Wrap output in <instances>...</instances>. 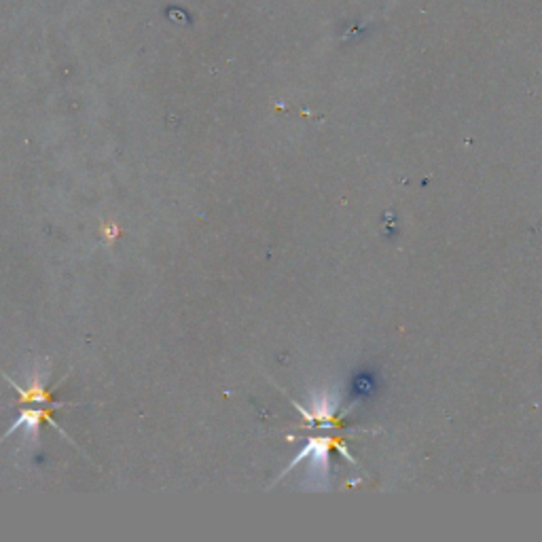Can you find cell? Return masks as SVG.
<instances>
[{
  "label": "cell",
  "instance_id": "2",
  "mask_svg": "<svg viewBox=\"0 0 542 542\" xmlns=\"http://www.w3.org/2000/svg\"><path fill=\"white\" fill-rule=\"evenodd\" d=\"M42 420H49V413H47L45 409H24L22 415H19V420L7 430V434H13L17 428H24V432H26L30 438H36Z\"/></svg>",
  "mask_w": 542,
  "mask_h": 542
},
{
  "label": "cell",
  "instance_id": "1",
  "mask_svg": "<svg viewBox=\"0 0 542 542\" xmlns=\"http://www.w3.org/2000/svg\"><path fill=\"white\" fill-rule=\"evenodd\" d=\"M13 383V381H11ZM15 385V390L22 394V401H28V403H38V405H42V407H47V405H51V407H64L62 403L58 405V403H54V399H51V394H49L47 390H45V381L40 379V377H34L32 379V383L24 390V388H19L17 383H13Z\"/></svg>",
  "mask_w": 542,
  "mask_h": 542
}]
</instances>
